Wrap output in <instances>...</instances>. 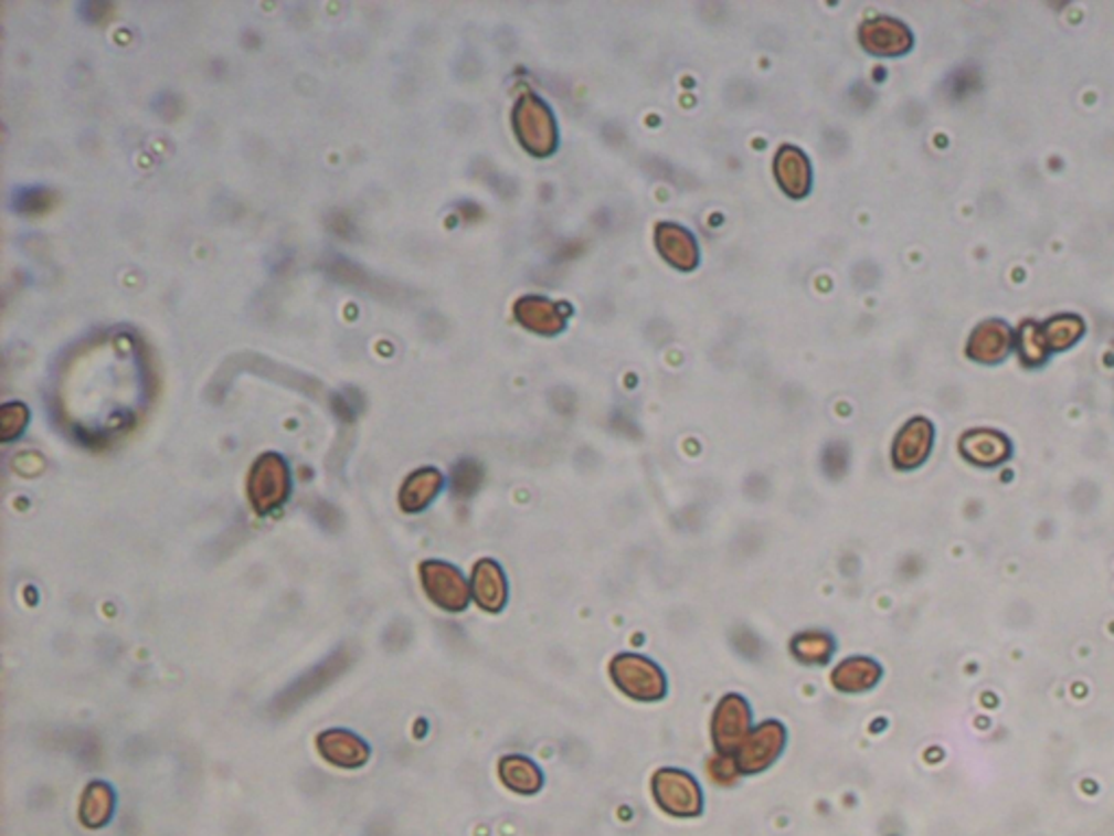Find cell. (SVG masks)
I'll use <instances>...</instances> for the list:
<instances>
[{
	"label": "cell",
	"mask_w": 1114,
	"mask_h": 836,
	"mask_svg": "<svg viewBox=\"0 0 1114 836\" xmlns=\"http://www.w3.org/2000/svg\"><path fill=\"white\" fill-rule=\"evenodd\" d=\"M860 42L873 55H901L912 46V35L894 18H876L862 24Z\"/></svg>",
	"instance_id": "10"
},
{
	"label": "cell",
	"mask_w": 1114,
	"mask_h": 836,
	"mask_svg": "<svg viewBox=\"0 0 1114 836\" xmlns=\"http://www.w3.org/2000/svg\"><path fill=\"white\" fill-rule=\"evenodd\" d=\"M1082 320L1075 316H1055L1040 325V345L1044 351H1062L1082 336Z\"/></svg>",
	"instance_id": "20"
},
{
	"label": "cell",
	"mask_w": 1114,
	"mask_h": 836,
	"mask_svg": "<svg viewBox=\"0 0 1114 836\" xmlns=\"http://www.w3.org/2000/svg\"><path fill=\"white\" fill-rule=\"evenodd\" d=\"M514 127L519 134V140L524 145L527 151L544 157L549 152L555 151L558 145V129L551 109L535 96H524L520 98L517 109H514Z\"/></svg>",
	"instance_id": "5"
},
{
	"label": "cell",
	"mask_w": 1114,
	"mask_h": 836,
	"mask_svg": "<svg viewBox=\"0 0 1114 836\" xmlns=\"http://www.w3.org/2000/svg\"><path fill=\"white\" fill-rule=\"evenodd\" d=\"M421 582L438 609L445 612H464L470 604V582L461 575V571L448 562L425 560L421 564Z\"/></svg>",
	"instance_id": "4"
},
{
	"label": "cell",
	"mask_w": 1114,
	"mask_h": 836,
	"mask_svg": "<svg viewBox=\"0 0 1114 836\" xmlns=\"http://www.w3.org/2000/svg\"><path fill=\"white\" fill-rule=\"evenodd\" d=\"M751 708L743 695H725L712 715V741L717 754L734 756L751 732Z\"/></svg>",
	"instance_id": "6"
},
{
	"label": "cell",
	"mask_w": 1114,
	"mask_h": 836,
	"mask_svg": "<svg viewBox=\"0 0 1114 836\" xmlns=\"http://www.w3.org/2000/svg\"><path fill=\"white\" fill-rule=\"evenodd\" d=\"M26 421H29V412H26V408L22 403H9V405H4L2 412H0V432H2V438L11 441L18 434H22Z\"/></svg>",
	"instance_id": "23"
},
{
	"label": "cell",
	"mask_w": 1114,
	"mask_h": 836,
	"mask_svg": "<svg viewBox=\"0 0 1114 836\" xmlns=\"http://www.w3.org/2000/svg\"><path fill=\"white\" fill-rule=\"evenodd\" d=\"M609 676L616 688L636 701H660L669 682L665 671L640 654H618L609 663Z\"/></svg>",
	"instance_id": "2"
},
{
	"label": "cell",
	"mask_w": 1114,
	"mask_h": 836,
	"mask_svg": "<svg viewBox=\"0 0 1114 836\" xmlns=\"http://www.w3.org/2000/svg\"><path fill=\"white\" fill-rule=\"evenodd\" d=\"M656 242H658L662 255L669 260L672 266H677L681 271H690L697 266L699 248H697V242L688 229L672 225V223H662L656 231Z\"/></svg>",
	"instance_id": "15"
},
{
	"label": "cell",
	"mask_w": 1114,
	"mask_h": 836,
	"mask_svg": "<svg viewBox=\"0 0 1114 836\" xmlns=\"http://www.w3.org/2000/svg\"><path fill=\"white\" fill-rule=\"evenodd\" d=\"M1010 345H1012L1010 327L1001 320H986L973 331L968 340V356L986 364L999 362L1010 351Z\"/></svg>",
	"instance_id": "12"
},
{
	"label": "cell",
	"mask_w": 1114,
	"mask_h": 836,
	"mask_svg": "<svg viewBox=\"0 0 1114 836\" xmlns=\"http://www.w3.org/2000/svg\"><path fill=\"white\" fill-rule=\"evenodd\" d=\"M656 804L675 819H694L703 813V789L694 775L677 766H662L651 777Z\"/></svg>",
	"instance_id": "1"
},
{
	"label": "cell",
	"mask_w": 1114,
	"mask_h": 836,
	"mask_svg": "<svg viewBox=\"0 0 1114 836\" xmlns=\"http://www.w3.org/2000/svg\"><path fill=\"white\" fill-rule=\"evenodd\" d=\"M834 649H836V645H834L831 636L820 629L799 632L791 643V654L802 665H825V663H829Z\"/></svg>",
	"instance_id": "19"
},
{
	"label": "cell",
	"mask_w": 1114,
	"mask_h": 836,
	"mask_svg": "<svg viewBox=\"0 0 1114 836\" xmlns=\"http://www.w3.org/2000/svg\"><path fill=\"white\" fill-rule=\"evenodd\" d=\"M786 728L779 721H762L755 726L746 741L741 745V750L734 754L736 764L743 775H755L773 766V762L782 756L786 748Z\"/></svg>",
	"instance_id": "7"
},
{
	"label": "cell",
	"mask_w": 1114,
	"mask_h": 836,
	"mask_svg": "<svg viewBox=\"0 0 1114 836\" xmlns=\"http://www.w3.org/2000/svg\"><path fill=\"white\" fill-rule=\"evenodd\" d=\"M470 593L479 609L501 612L508 604V578L503 569L490 558L479 560L470 575Z\"/></svg>",
	"instance_id": "8"
},
{
	"label": "cell",
	"mask_w": 1114,
	"mask_h": 836,
	"mask_svg": "<svg viewBox=\"0 0 1114 836\" xmlns=\"http://www.w3.org/2000/svg\"><path fill=\"white\" fill-rule=\"evenodd\" d=\"M1021 349H1023V358L1032 364H1039L1044 360L1047 351L1042 349L1039 338V327L1037 325H1026L1023 331H1021Z\"/></svg>",
	"instance_id": "25"
},
{
	"label": "cell",
	"mask_w": 1114,
	"mask_h": 836,
	"mask_svg": "<svg viewBox=\"0 0 1114 836\" xmlns=\"http://www.w3.org/2000/svg\"><path fill=\"white\" fill-rule=\"evenodd\" d=\"M934 430L925 419H912L896 436L892 459L899 468H916L930 454Z\"/></svg>",
	"instance_id": "11"
},
{
	"label": "cell",
	"mask_w": 1114,
	"mask_h": 836,
	"mask_svg": "<svg viewBox=\"0 0 1114 836\" xmlns=\"http://www.w3.org/2000/svg\"><path fill=\"white\" fill-rule=\"evenodd\" d=\"M443 484H445V477L436 468H421V470L412 473L405 479V484L401 488V495H399L401 508L405 512H421V510H425L438 497Z\"/></svg>",
	"instance_id": "16"
},
{
	"label": "cell",
	"mask_w": 1114,
	"mask_h": 836,
	"mask_svg": "<svg viewBox=\"0 0 1114 836\" xmlns=\"http://www.w3.org/2000/svg\"><path fill=\"white\" fill-rule=\"evenodd\" d=\"M880 678H882V667L876 660L862 658V656L847 658V660L838 663L831 671L834 688L840 692H849V695L871 690L880 682Z\"/></svg>",
	"instance_id": "13"
},
{
	"label": "cell",
	"mask_w": 1114,
	"mask_h": 836,
	"mask_svg": "<svg viewBox=\"0 0 1114 836\" xmlns=\"http://www.w3.org/2000/svg\"><path fill=\"white\" fill-rule=\"evenodd\" d=\"M112 811H114V793L107 784L103 782H94L85 795H83V806H81V817L85 822V826L89 828H98L103 824L109 822L112 817Z\"/></svg>",
	"instance_id": "21"
},
{
	"label": "cell",
	"mask_w": 1114,
	"mask_h": 836,
	"mask_svg": "<svg viewBox=\"0 0 1114 836\" xmlns=\"http://www.w3.org/2000/svg\"><path fill=\"white\" fill-rule=\"evenodd\" d=\"M775 174H777L779 186L791 197H804L810 190V183H813L810 161L799 149L784 147L782 151L777 152Z\"/></svg>",
	"instance_id": "17"
},
{
	"label": "cell",
	"mask_w": 1114,
	"mask_h": 836,
	"mask_svg": "<svg viewBox=\"0 0 1114 836\" xmlns=\"http://www.w3.org/2000/svg\"><path fill=\"white\" fill-rule=\"evenodd\" d=\"M966 456L979 464H997L1008 456V441L1001 434L975 432L963 441Z\"/></svg>",
	"instance_id": "22"
},
{
	"label": "cell",
	"mask_w": 1114,
	"mask_h": 836,
	"mask_svg": "<svg viewBox=\"0 0 1114 836\" xmlns=\"http://www.w3.org/2000/svg\"><path fill=\"white\" fill-rule=\"evenodd\" d=\"M499 777L519 795H535L544 784L542 769L527 756H506L499 762Z\"/></svg>",
	"instance_id": "18"
},
{
	"label": "cell",
	"mask_w": 1114,
	"mask_h": 836,
	"mask_svg": "<svg viewBox=\"0 0 1114 836\" xmlns=\"http://www.w3.org/2000/svg\"><path fill=\"white\" fill-rule=\"evenodd\" d=\"M710 775L721 786H732L743 773H741V769H739L734 756H730V754H717L710 761Z\"/></svg>",
	"instance_id": "24"
},
{
	"label": "cell",
	"mask_w": 1114,
	"mask_h": 836,
	"mask_svg": "<svg viewBox=\"0 0 1114 836\" xmlns=\"http://www.w3.org/2000/svg\"><path fill=\"white\" fill-rule=\"evenodd\" d=\"M290 497V470L284 457L266 454L259 457L248 475V499L257 515H268Z\"/></svg>",
	"instance_id": "3"
},
{
	"label": "cell",
	"mask_w": 1114,
	"mask_h": 836,
	"mask_svg": "<svg viewBox=\"0 0 1114 836\" xmlns=\"http://www.w3.org/2000/svg\"><path fill=\"white\" fill-rule=\"evenodd\" d=\"M316 745L325 761L340 769H360L371 756L367 741L349 730H327L316 739Z\"/></svg>",
	"instance_id": "9"
},
{
	"label": "cell",
	"mask_w": 1114,
	"mask_h": 836,
	"mask_svg": "<svg viewBox=\"0 0 1114 836\" xmlns=\"http://www.w3.org/2000/svg\"><path fill=\"white\" fill-rule=\"evenodd\" d=\"M517 318L538 334H558L566 325V311L544 297H522L517 304Z\"/></svg>",
	"instance_id": "14"
}]
</instances>
